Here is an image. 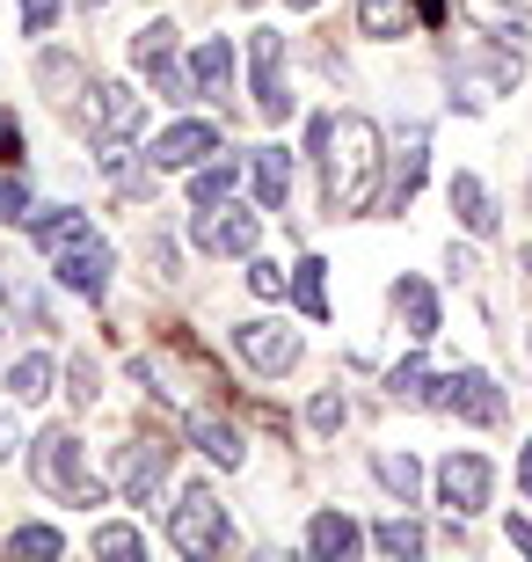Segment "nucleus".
Returning a JSON list of instances; mask_svg holds the SVG:
<instances>
[{
  "label": "nucleus",
  "mask_w": 532,
  "mask_h": 562,
  "mask_svg": "<svg viewBox=\"0 0 532 562\" xmlns=\"http://www.w3.org/2000/svg\"><path fill=\"white\" fill-rule=\"evenodd\" d=\"M30 241L44 249L52 278H59L66 292H81V300H103L110 278H117V249L103 241V227H95L81 205H44V212H30Z\"/></svg>",
  "instance_id": "nucleus-1"
},
{
  "label": "nucleus",
  "mask_w": 532,
  "mask_h": 562,
  "mask_svg": "<svg viewBox=\"0 0 532 562\" xmlns=\"http://www.w3.org/2000/svg\"><path fill=\"white\" fill-rule=\"evenodd\" d=\"M380 183H387L380 125H372V117H336L328 154H321V205H328V220H350V212L380 205Z\"/></svg>",
  "instance_id": "nucleus-2"
},
{
  "label": "nucleus",
  "mask_w": 532,
  "mask_h": 562,
  "mask_svg": "<svg viewBox=\"0 0 532 562\" xmlns=\"http://www.w3.org/2000/svg\"><path fill=\"white\" fill-rule=\"evenodd\" d=\"M30 475H37V490H52V497L81 504V512H95L103 504V482L88 475V446L73 431H44L37 453H30Z\"/></svg>",
  "instance_id": "nucleus-3"
},
{
  "label": "nucleus",
  "mask_w": 532,
  "mask_h": 562,
  "mask_svg": "<svg viewBox=\"0 0 532 562\" xmlns=\"http://www.w3.org/2000/svg\"><path fill=\"white\" fill-rule=\"evenodd\" d=\"M168 548L176 555H219V548H234V526H226L219 497H212L205 482H190L183 497H176V512H168Z\"/></svg>",
  "instance_id": "nucleus-4"
},
{
  "label": "nucleus",
  "mask_w": 532,
  "mask_h": 562,
  "mask_svg": "<svg viewBox=\"0 0 532 562\" xmlns=\"http://www.w3.org/2000/svg\"><path fill=\"white\" fill-rule=\"evenodd\" d=\"M81 125H88V139H95V154H103V146H132L146 132V95H132L124 81H95L88 103H81Z\"/></svg>",
  "instance_id": "nucleus-5"
},
{
  "label": "nucleus",
  "mask_w": 532,
  "mask_h": 562,
  "mask_svg": "<svg viewBox=\"0 0 532 562\" xmlns=\"http://www.w3.org/2000/svg\"><path fill=\"white\" fill-rule=\"evenodd\" d=\"M248 95H256V110H263L270 125H285V117H292L285 37H278V30H256V37H248Z\"/></svg>",
  "instance_id": "nucleus-6"
},
{
  "label": "nucleus",
  "mask_w": 532,
  "mask_h": 562,
  "mask_svg": "<svg viewBox=\"0 0 532 562\" xmlns=\"http://www.w3.org/2000/svg\"><path fill=\"white\" fill-rule=\"evenodd\" d=\"M190 241L205 256H256V241H263V205H197V220H190Z\"/></svg>",
  "instance_id": "nucleus-7"
},
{
  "label": "nucleus",
  "mask_w": 532,
  "mask_h": 562,
  "mask_svg": "<svg viewBox=\"0 0 532 562\" xmlns=\"http://www.w3.org/2000/svg\"><path fill=\"white\" fill-rule=\"evenodd\" d=\"M423 176H430V125H401L387 154V183H380V212H409Z\"/></svg>",
  "instance_id": "nucleus-8"
},
{
  "label": "nucleus",
  "mask_w": 532,
  "mask_h": 562,
  "mask_svg": "<svg viewBox=\"0 0 532 562\" xmlns=\"http://www.w3.org/2000/svg\"><path fill=\"white\" fill-rule=\"evenodd\" d=\"M168 468H176V446H161V438H132L117 460V490L124 504H139V512H154V497H161Z\"/></svg>",
  "instance_id": "nucleus-9"
},
{
  "label": "nucleus",
  "mask_w": 532,
  "mask_h": 562,
  "mask_svg": "<svg viewBox=\"0 0 532 562\" xmlns=\"http://www.w3.org/2000/svg\"><path fill=\"white\" fill-rule=\"evenodd\" d=\"M438 497H445V512H489V497H496V460H482V453H445V460H438Z\"/></svg>",
  "instance_id": "nucleus-10"
},
{
  "label": "nucleus",
  "mask_w": 532,
  "mask_h": 562,
  "mask_svg": "<svg viewBox=\"0 0 532 562\" xmlns=\"http://www.w3.org/2000/svg\"><path fill=\"white\" fill-rule=\"evenodd\" d=\"M438 409H452V417H467V424H503V387L482 366H460V373L438 380Z\"/></svg>",
  "instance_id": "nucleus-11"
},
{
  "label": "nucleus",
  "mask_w": 532,
  "mask_h": 562,
  "mask_svg": "<svg viewBox=\"0 0 532 562\" xmlns=\"http://www.w3.org/2000/svg\"><path fill=\"white\" fill-rule=\"evenodd\" d=\"M219 154V125H205V117H183V125H168L161 139L146 146V168L154 176H168V168H197Z\"/></svg>",
  "instance_id": "nucleus-12"
},
{
  "label": "nucleus",
  "mask_w": 532,
  "mask_h": 562,
  "mask_svg": "<svg viewBox=\"0 0 532 562\" xmlns=\"http://www.w3.org/2000/svg\"><path fill=\"white\" fill-rule=\"evenodd\" d=\"M234 351H241L263 380H278V373L299 366V336L278 329V322H234Z\"/></svg>",
  "instance_id": "nucleus-13"
},
{
  "label": "nucleus",
  "mask_w": 532,
  "mask_h": 562,
  "mask_svg": "<svg viewBox=\"0 0 532 562\" xmlns=\"http://www.w3.org/2000/svg\"><path fill=\"white\" fill-rule=\"evenodd\" d=\"M460 15L496 44H532V15L518 8V0H460Z\"/></svg>",
  "instance_id": "nucleus-14"
},
{
  "label": "nucleus",
  "mask_w": 532,
  "mask_h": 562,
  "mask_svg": "<svg viewBox=\"0 0 532 562\" xmlns=\"http://www.w3.org/2000/svg\"><path fill=\"white\" fill-rule=\"evenodd\" d=\"M190 88H197V103H219L234 88V37H205L190 52Z\"/></svg>",
  "instance_id": "nucleus-15"
},
{
  "label": "nucleus",
  "mask_w": 532,
  "mask_h": 562,
  "mask_svg": "<svg viewBox=\"0 0 532 562\" xmlns=\"http://www.w3.org/2000/svg\"><path fill=\"white\" fill-rule=\"evenodd\" d=\"M248 183H256V205H263V212H285L292 154H285V146H256V154H248Z\"/></svg>",
  "instance_id": "nucleus-16"
},
{
  "label": "nucleus",
  "mask_w": 532,
  "mask_h": 562,
  "mask_svg": "<svg viewBox=\"0 0 532 562\" xmlns=\"http://www.w3.org/2000/svg\"><path fill=\"white\" fill-rule=\"evenodd\" d=\"M358 548H365L358 519H343V512H314V519H307V555L314 562H350Z\"/></svg>",
  "instance_id": "nucleus-17"
},
{
  "label": "nucleus",
  "mask_w": 532,
  "mask_h": 562,
  "mask_svg": "<svg viewBox=\"0 0 532 562\" xmlns=\"http://www.w3.org/2000/svg\"><path fill=\"white\" fill-rule=\"evenodd\" d=\"M452 212H460V227H467L474 241H489V234L503 227V220H496V198H489V183H482V176H467V168L452 176Z\"/></svg>",
  "instance_id": "nucleus-18"
},
{
  "label": "nucleus",
  "mask_w": 532,
  "mask_h": 562,
  "mask_svg": "<svg viewBox=\"0 0 532 562\" xmlns=\"http://www.w3.org/2000/svg\"><path fill=\"white\" fill-rule=\"evenodd\" d=\"M183 431H190V446H197V453H205V460H219V468H241V460H248L241 431H234V424H226V417H212V409H197V417H190Z\"/></svg>",
  "instance_id": "nucleus-19"
},
{
  "label": "nucleus",
  "mask_w": 532,
  "mask_h": 562,
  "mask_svg": "<svg viewBox=\"0 0 532 562\" xmlns=\"http://www.w3.org/2000/svg\"><path fill=\"white\" fill-rule=\"evenodd\" d=\"M394 307H401V329H409L416 344L438 336V292H430L423 278H394Z\"/></svg>",
  "instance_id": "nucleus-20"
},
{
  "label": "nucleus",
  "mask_w": 532,
  "mask_h": 562,
  "mask_svg": "<svg viewBox=\"0 0 532 562\" xmlns=\"http://www.w3.org/2000/svg\"><path fill=\"white\" fill-rule=\"evenodd\" d=\"M234 183H241V154H212L190 168V205H226Z\"/></svg>",
  "instance_id": "nucleus-21"
},
{
  "label": "nucleus",
  "mask_w": 532,
  "mask_h": 562,
  "mask_svg": "<svg viewBox=\"0 0 532 562\" xmlns=\"http://www.w3.org/2000/svg\"><path fill=\"white\" fill-rule=\"evenodd\" d=\"M387 395H394V402H430V409H438V380H430V358H423V351H409V358L387 373Z\"/></svg>",
  "instance_id": "nucleus-22"
},
{
  "label": "nucleus",
  "mask_w": 532,
  "mask_h": 562,
  "mask_svg": "<svg viewBox=\"0 0 532 562\" xmlns=\"http://www.w3.org/2000/svg\"><path fill=\"white\" fill-rule=\"evenodd\" d=\"M52 387H59V366H52L44 351L15 358V373H8V395H15V402H44Z\"/></svg>",
  "instance_id": "nucleus-23"
},
{
  "label": "nucleus",
  "mask_w": 532,
  "mask_h": 562,
  "mask_svg": "<svg viewBox=\"0 0 532 562\" xmlns=\"http://www.w3.org/2000/svg\"><path fill=\"white\" fill-rule=\"evenodd\" d=\"M358 30L365 37H409V0H358Z\"/></svg>",
  "instance_id": "nucleus-24"
},
{
  "label": "nucleus",
  "mask_w": 532,
  "mask_h": 562,
  "mask_svg": "<svg viewBox=\"0 0 532 562\" xmlns=\"http://www.w3.org/2000/svg\"><path fill=\"white\" fill-rule=\"evenodd\" d=\"M372 475L394 490V504H416V497H423V468H416L409 453H380V460H372Z\"/></svg>",
  "instance_id": "nucleus-25"
},
{
  "label": "nucleus",
  "mask_w": 532,
  "mask_h": 562,
  "mask_svg": "<svg viewBox=\"0 0 532 562\" xmlns=\"http://www.w3.org/2000/svg\"><path fill=\"white\" fill-rule=\"evenodd\" d=\"M292 300H299V307H307L314 322L328 314V263H321V256H307V263L292 271Z\"/></svg>",
  "instance_id": "nucleus-26"
},
{
  "label": "nucleus",
  "mask_w": 532,
  "mask_h": 562,
  "mask_svg": "<svg viewBox=\"0 0 532 562\" xmlns=\"http://www.w3.org/2000/svg\"><path fill=\"white\" fill-rule=\"evenodd\" d=\"M372 548H380V555H423V526L416 519H380L372 526Z\"/></svg>",
  "instance_id": "nucleus-27"
},
{
  "label": "nucleus",
  "mask_w": 532,
  "mask_h": 562,
  "mask_svg": "<svg viewBox=\"0 0 532 562\" xmlns=\"http://www.w3.org/2000/svg\"><path fill=\"white\" fill-rule=\"evenodd\" d=\"M8 548H15V555H44V562H52L66 548V533H59V526H15V533H8Z\"/></svg>",
  "instance_id": "nucleus-28"
},
{
  "label": "nucleus",
  "mask_w": 532,
  "mask_h": 562,
  "mask_svg": "<svg viewBox=\"0 0 532 562\" xmlns=\"http://www.w3.org/2000/svg\"><path fill=\"white\" fill-rule=\"evenodd\" d=\"M248 292H256V300H285V292H292V271H278L270 256H248Z\"/></svg>",
  "instance_id": "nucleus-29"
},
{
  "label": "nucleus",
  "mask_w": 532,
  "mask_h": 562,
  "mask_svg": "<svg viewBox=\"0 0 532 562\" xmlns=\"http://www.w3.org/2000/svg\"><path fill=\"white\" fill-rule=\"evenodd\" d=\"M95 555H124L132 562V555H146V541L132 533V526H95Z\"/></svg>",
  "instance_id": "nucleus-30"
},
{
  "label": "nucleus",
  "mask_w": 532,
  "mask_h": 562,
  "mask_svg": "<svg viewBox=\"0 0 532 562\" xmlns=\"http://www.w3.org/2000/svg\"><path fill=\"white\" fill-rule=\"evenodd\" d=\"M59 8H66V0H22V37H52V22H59Z\"/></svg>",
  "instance_id": "nucleus-31"
},
{
  "label": "nucleus",
  "mask_w": 532,
  "mask_h": 562,
  "mask_svg": "<svg viewBox=\"0 0 532 562\" xmlns=\"http://www.w3.org/2000/svg\"><path fill=\"white\" fill-rule=\"evenodd\" d=\"M307 424H314L321 438L343 431V395H336V387H328V395H314V402H307Z\"/></svg>",
  "instance_id": "nucleus-32"
},
{
  "label": "nucleus",
  "mask_w": 532,
  "mask_h": 562,
  "mask_svg": "<svg viewBox=\"0 0 532 562\" xmlns=\"http://www.w3.org/2000/svg\"><path fill=\"white\" fill-rule=\"evenodd\" d=\"M30 190H22V176H0V220H30Z\"/></svg>",
  "instance_id": "nucleus-33"
},
{
  "label": "nucleus",
  "mask_w": 532,
  "mask_h": 562,
  "mask_svg": "<svg viewBox=\"0 0 532 562\" xmlns=\"http://www.w3.org/2000/svg\"><path fill=\"white\" fill-rule=\"evenodd\" d=\"M66 380H73L66 395L81 402V409H95V395H103V387H95V366H88V358H73V373H66Z\"/></svg>",
  "instance_id": "nucleus-34"
},
{
  "label": "nucleus",
  "mask_w": 532,
  "mask_h": 562,
  "mask_svg": "<svg viewBox=\"0 0 532 562\" xmlns=\"http://www.w3.org/2000/svg\"><path fill=\"white\" fill-rule=\"evenodd\" d=\"M0 161H8V168L22 161V132H15V117H8V110H0Z\"/></svg>",
  "instance_id": "nucleus-35"
},
{
  "label": "nucleus",
  "mask_w": 532,
  "mask_h": 562,
  "mask_svg": "<svg viewBox=\"0 0 532 562\" xmlns=\"http://www.w3.org/2000/svg\"><path fill=\"white\" fill-rule=\"evenodd\" d=\"M15 446H22V431H15V417H0V460L15 453Z\"/></svg>",
  "instance_id": "nucleus-36"
},
{
  "label": "nucleus",
  "mask_w": 532,
  "mask_h": 562,
  "mask_svg": "<svg viewBox=\"0 0 532 562\" xmlns=\"http://www.w3.org/2000/svg\"><path fill=\"white\" fill-rule=\"evenodd\" d=\"M511 548H525V555H532V519H511Z\"/></svg>",
  "instance_id": "nucleus-37"
},
{
  "label": "nucleus",
  "mask_w": 532,
  "mask_h": 562,
  "mask_svg": "<svg viewBox=\"0 0 532 562\" xmlns=\"http://www.w3.org/2000/svg\"><path fill=\"white\" fill-rule=\"evenodd\" d=\"M518 490H525V497H532V446H525V453H518Z\"/></svg>",
  "instance_id": "nucleus-38"
},
{
  "label": "nucleus",
  "mask_w": 532,
  "mask_h": 562,
  "mask_svg": "<svg viewBox=\"0 0 532 562\" xmlns=\"http://www.w3.org/2000/svg\"><path fill=\"white\" fill-rule=\"evenodd\" d=\"M416 8H423V15H430V22H438V15H445V0H416Z\"/></svg>",
  "instance_id": "nucleus-39"
},
{
  "label": "nucleus",
  "mask_w": 532,
  "mask_h": 562,
  "mask_svg": "<svg viewBox=\"0 0 532 562\" xmlns=\"http://www.w3.org/2000/svg\"><path fill=\"white\" fill-rule=\"evenodd\" d=\"M285 8H321V0H285Z\"/></svg>",
  "instance_id": "nucleus-40"
},
{
  "label": "nucleus",
  "mask_w": 532,
  "mask_h": 562,
  "mask_svg": "<svg viewBox=\"0 0 532 562\" xmlns=\"http://www.w3.org/2000/svg\"><path fill=\"white\" fill-rule=\"evenodd\" d=\"M81 8H110V0H81Z\"/></svg>",
  "instance_id": "nucleus-41"
},
{
  "label": "nucleus",
  "mask_w": 532,
  "mask_h": 562,
  "mask_svg": "<svg viewBox=\"0 0 532 562\" xmlns=\"http://www.w3.org/2000/svg\"><path fill=\"white\" fill-rule=\"evenodd\" d=\"M0 271H8V263H0ZM0 292H8V278H0Z\"/></svg>",
  "instance_id": "nucleus-42"
}]
</instances>
